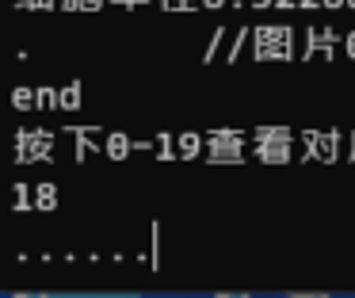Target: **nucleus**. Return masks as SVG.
I'll list each match as a JSON object with an SVG mask.
<instances>
[{
    "label": "nucleus",
    "mask_w": 355,
    "mask_h": 298,
    "mask_svg": "<svg viewBox=\"0 0 355 298\" xmlns=\"http://www.w3.org/2000/svg\"><path fill=\"white\" fill-rule=\"evenodd\" d=\"M252 157L260 165H291L294 130L291 126H256L252 130Z\"/></svg>",
    "instance_id": "nucleus-1"
},
{
    "label": "nucleus",
    "mask_w": 355,
    "mask_h": 298,
    "mask_svg": "<svg viewBox=\"0 0 355 298\" xmlns=\"http://www.w3.org/2000/svg\"><path fill=\"white\" fill-rule=\"evenodd\" d=\"M12 160L16 165H46V160H54V134H50L46 126H19L16 134H12Z\"/></svg>",
    "instance_id": "nucleus-2"
},
{
    "label": "nucleus",
    "mask_w": 355,
    "mask_h": 298,
    "mask_svg": "<svg viewBox=\"0 0 355 298\" xmlns=\"http://www.w3.org/2000/svg\"><path fill=\"white\" fill-rule=\"evenodd\" d=\"M252 58L256 61H294L298 50H294V31L291 27H256L252 31Z\"/></svg>",
    "instance_id": "nucleus-3"
},
{
    "label": "nucleus",
    "mask_w": 355,
    "mask_h": 298,
    "mask_svg": "<svg viewBox=\"0 0 355 298\" xmlns=\"http://www.w3.org/2000/svg\"><path fill=\"white\" fill-rule=\"evenodd\" d=\"M347 138L340 130H302V157L317 165H336Z\"/></svg>",
    "instance_id": "nucleus-4"
},
{
    "label": "nucleus",
    "mask_w": 355,
    "mask_h": 298,
    "mask_svg": "<svg viewBox=\"0 0 355 298\" xmlns=\"http://www.w3.org/2000/svg\"><path fill=\"white\" fill-rule=\"evenodd\" d=\"M207 160L210 165H241L245 160V134L233 126H218L207 134Z\"/></svg>",
    "instance_id": "nucleus-5"
},
{
    "label": "nucleus",
    "mask_w": 355,
    "mask_h": 298,
    "mask_svg": "<svg viewBox=\"0 0 355 298\" xmlns=\"http://www.w3.org/2000/svg\"><path fill=\"white\" fill-rule=\"evenodd\" d=\"M336 46H344V38H340L332 27H306V50H302V61H313V58L336 61Z\"/></svg>",
    "instance_id": "nucleus-6"
},
{
    "label": "nucleus",
    "mask_w": 355,
    "mask_h": 298,
    "mask_svg": "<svg viewBox=\"0 0 355 298\" xmlns=\"http://www.w3.org/2000/svg\"><path fill=\"white\" fill-rule=\"evenodd\" d=\"M65 134L73 138V160H77V165H85L92 153L103 149V142H96V138H100L96 126H65Z\"/></svg>",
    "instance_id": "nucleus-7"
},
{
    "label": "nucleus",
    "mask_w": 355,
    "mask_h": 298,
    "mask_svg": "<svg viewBox=\"0 0 355 298\" xmlns=\"http://www.w3.org/2000/svg\"><path fill=\"white\" fill-rule=\"evenodd\" d=\"M103 153H107L111 160H126L134 153V138H126V134H107L103 138Z\"/></svg>",
    "instance_id": "nucleus-8"
},
{
    "label": "nucleus",
    "mask_w": 355,
    "mask_h": 298,
    "mask_svg": "<svg viewBox=\"0 0 355 298\" xmlns=\"http://www.w3.org/2000/svg\"><path fill=\"white\" fill-rule=\"evenodd\" d=\"M35 210H42V214L58 210V183H39L35 188Z\"/></svg>",
    "instance_id": "nucleus-9"
},
{
    "label": "nucleus",
    "mask_w": 355,
    "mask_h": 298,
    "mask_svg": "<svg viewBox=\"0 0 355 298\" xmlns=\"http://www.w3.org/2000/svg\"><path fill=\"white\" fill-rule=\"evenodd\" d=\"M153 153H157V160H180L176 134H157L153 138Z\"/></svg>",
    "instance_id": "nucleus-10"
},
{
    "label": "nucleus",
    "mask_w": 355,
    "mask_h": 298,
    "mask_svg": "<svg viewBox=\"0 0 355 298\" xmlns=\"http://www.w3.org/2000/svg\"><path fill=\"white\" fill-rule=\"evenodd\" d=\"M80 99H85V81H69L62 88V111H77Z\"/></svg>",
    "instance_id": "nucleus-11"
},
{
    "label": "nucleus",
    "mask_w": 355,
    "mask_h": 298,
    "mask_svg": "<svg viewBox=\"0 0 355 298\" xmlns=\"http://www.w3.org/2000/svg\"><path fill=\"white\" fill-rule=\"evenodd\" d=\"M12 107H16V111H31V107H39V92H31L27 84L12 88Z\"/></svg>",
    "instance_id": "nucleus-12"
},
{
    "label": "nucleus",
    "mask_w": 355,
    "mask_h": 298,
    "mask_svg": "<svg viewBox=\"0 0 355 298\" xmlns=\"http://www.w3.org/2000/svg\"><path fill=\"white\" fill-rule=\"evenodd\" d=\"M39 92V111H62V88H35Z\"/></svg>",
    "instance_id": "nucleus-13"
},
{
    "label": "nucleus",
    "mask_w": 355,
    "mask_h": 298,
    "mask_svg": "<svg viewBox=\"0 0 355 298\" xmlns=\"http://www.w3.org/2000/svg\"><path fill=\"white\" fill-rule=\"evenodd\" d=\"M245 42H252V31H248V27H241L237 35H233V46L225 50V61H230V65L241 58V50H245Z\"/></svg>",
    "instance_id": "nucleus-14"
},
{
    "label": "nucleus",
    "mask_w": 355,
    "mask_h": 298,
    "mask_svg": "<svg viewBox=\"0 0 355 298\" xmlns=\"http://www.w3.org/2000/svg\"><path fill=\"white\" fill-rule=\"evenodd\" d=\"M12 199H16V203H12V210H31V206H35V203H31V188H27L24 180L12 188Z\"/></svg>",
    "instance_id": "nucleus-15"
},
{
    "label": "nucleus",
    "mask_w": 355,
    "mask_h": 298,
    "mask_svg": "<svg viewBox=\"0 0 355 298\" xmlns=\"http://www.w3.org/2000/svg\"><path fill=\"white\" fill-rule=\"evenodd\" d=\"M107 0H62L65 12H100Z\"/></svg>",
    "instance_id": "nucleus-16"
},
{
    "label": "nucleus",
    "mask_w": 355,
    "mask_h": 298,
    "mask_svg": "<svg viewBox=\"0 0 355 298\" xmlns=\"http://www.w3.org/2000/svg\"><path fill=\"white\" fill-rule=\"evenodd\" d=\"M12 4H16L19 12H50L58 0H12Z\"/></svg>",
    "instance_id": "nucleus-17"
},
{
    "label": "nucleus",
    "mask_w": 355,
    "mask_h": 298,
    "mask_svg": "<svg viewBox=\"0 0 355 298\" xmlns=\"http://www.w3.org/2000/svg\"><path fill=\"white\" fill-rule=\"evenodd\" d=\"M157 4H161L164 12H195L202 0H157Z\"/></svg>",
    "instance_id": "nucleus-18"
},
{
    "label": "nucleus",
    "mask_w": 355,
    "mask_h": 298,
    "mask_svg": "<svg viewBox=\"0 0 355 298\" xmlns=\"http://www.w3.org/2000/svg\"><path fill=\"white\" fill-rule=\"evenodd\" d=\"M222 42H225V27H214V38H210V46H207V53H202V61H214V50H222Z\"/></svg>",
    "instance_id": "nucleus-19"
},
{
    "label": "nucleus",
    "mask_w": 355,
    "mask_h": 298,
    "mask_svg": "<svg viewBox=\"0 0 355 298\" xmlns=\"http://www.w3.org/2000/svg\"><path fill=\"white\" fill-rule=\"evenodd\" d=\"M111 4H119V8H126V12H138V8H146V4H153V0H111Z\"/></svg>",
    "instance_id": "nucleus-20"
},
{
    "label": "nucleus",
    "mask_w": 355,
    "mask_h": 298,
    "mask_svg": "<svg viewBox=\"0 0 355 298\" xmlns=\"http://www.w3.org/2000/svg\"><path fill=\"white\" fill-rule=\"evenodd\" d=\"M153 267H161V229L153 222Z\"/></svg>",
    "instance_id": "nucleus-21"
},
{
    "label": "nucleus",
    "mask_w": 355,
    "mask_h": 298,
    "mask_svg": "<svg viewBox=\"0 0 355 298\" xmlns=\"http://www.w3.org/2000/svg\"><path fill=\"white\" fill-rule=\"evenodd\" d=\"M344 53H347V58H355V31H347V35H344Z\"/></svg>",
    "instance_id": "nucleus-22"
},
{
    "label": "nucleus",
    "mask_w": 355,
    "mask_h": 298,
    "mask_svg": "<svg viewBox=\"0 0 355 298\" xmlns=\"http://www.w3.org/2000/svg\"><path fill=\"white\" fill-rule=\"evenodd\" d=\"M347 160H352V165H355V130H352V134H347Z\"/></svg>",
    "instance_id": "nucleus-23"
},
{
    "label": "nucleus",
    "mask_w": 355,
    "mask_h": 298,
    "mask_svg": "<svg viewBox=\"0 0 355 298\" xmlns=\"http://www.w3.org/2000/svg\"><path fill=\"white\" fill-rule=\"evenodd\" d=\"M298 8H309V12H313V8H324V0H298Z\"/></svg>",
    "instance_id": "nucleus-24"
},
{
    "label": "nucleus",
    "mask_w": 355,
    "mask_h": 298,
    "mask_svg": "<svg viewBox=\"0 0 355 298\" xmlns=\"http://www.w3.org/2000/svg\"><path fill=\"white\" fill-rule=\"evenodd\" d=\"M230 4V0H202V8H210V12H214V8H225Z\"/></svg>",
    "instance_id": "nucleus-25"
},
{
    "label": "nucleus",
    "mask_w": 355,
    "mask_h": 298,
    "mask_svg": "<svg viewBox=\"0 0 355 298\" xmlns=\"http://www.w3.org/2000/svg\"><path fill=\"white\" fill-rule=\"evenodd\" d=\"M252 8H275V0H252Z\"/></svg>",
    "instance_id": "nucleus-26"
},
{
    "label": "nucleus",
    "mask_w": 355,
    "mask_h": 298,
    "mask_svg": "<svg viewBox=\"0 0 355 298\" xmlns=\"http://www.w3.org/2000/svg\"><path fill=\"white\" fill-rule=\"evenodd\" d=\"M275 8H298V0H275Z\"/></svg>",
    "instance_id": "nucleus-27"
},
{
    "label": "nucleus",
    "mask_w": 355,
    "mask_h": 298,
    "mask_svg": "<svg viewBox=\"0 0 355 298\" xmlns=\"http://www.w3.org/2000/svg\"><path fill=\"white\" fill-rule=\"evenodd\" d=\"M324 8H347V0H324Z\"/></svg>",
    "instance_id": "nucleus-28"
},
{
    "label": "nucleus",
    "mask_w": 355,
    "mask_h": 298,
    "mask_svg": "<svg viewBox=\"0 0 355 298\" xmlns=\"http://www.w3.org/2000/svg\"><path fill=\"white\" fill-rule=\"evenodd\" d=\"M347 8H355V0H347Z\"/></svg>",
    "instance_id": "nucleus-29"
}]
</instances>
